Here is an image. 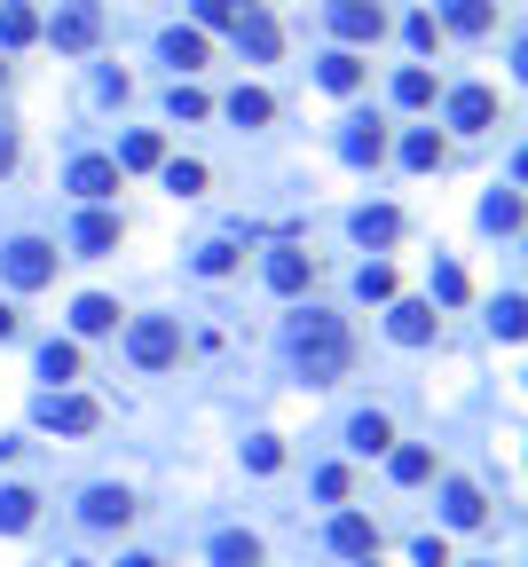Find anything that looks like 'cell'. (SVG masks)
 Segmentation results:
<instances>
[{
  "label": "cell",
  "mask_w": 528,
  "mask_h": 567,
  "mask_svg": "<svg viewBox=\"0 0 528 567\" xmlns=\"http://www.w3.org/2000/svg\"><path fill=\"white\" fill-rule=\"evenodd\" d=\"M0 79H9V63H0Z\"/></svg>",
  "instance_id": "48"
},
{
  "label": "cell",
  "mask_w": 528,
  "mask_h": 567,
  "mask_svg": "<svg viewBox=\"0 0 528 567\" xmlns=\"http://www.w3.org/2000/svg\"><path fill=\"white\" fill-rule=\"evenodd\" d=\"M434 299H442V308L466 299V269H457V260H442V269H434Z\"/></svg>",
  "instance_id": "34"
},
{
  "label": "cell",
  "mask_w": 528,
  "mask_h": 567,
  "mask_svg": "<svg viewBox=\"0 0 528 567\" xmlns=\"http://www.w3.org/2000/svg\"><path fill=\"white\" fill-rule=\"evenodd\" d=\"M332 552H347V559H371V552H379V528L363 520V513H340V520H332Z\"/></svg>",
  "instance_id": "13"
},
{
  "label": "cell",
  "mask_w": 528,
  "mask_h": 567,
  "mask_svg": "<svg viewBox=\"0 0 528 567\" xmlns=\"http://www.w3.org/2000/svg\"><path fill=\"white\" fill-rule=\"evenodd\" d=\"M347 449H355V457H379V449H394V426H386L379 410H363V418L347 426Z\"/></svg>",
  "instance_id": "17"
},
{
  "label": "cell",
  "mask_w": 528,
  "mask_h": 567,
  "mask_svg": "<svg viewBox=\"0 0 528 567\" xmlns=\"http://www.w3.org/2000/svg\"><path fill=\"white\" fill-rule=\"evenodd\" d=\"M167 189H174V197H197V189H206V165H197V158H174V165H167Z\"/></svg>",
  "instance_id": "31"
},
{
  "label": "cell",
  "mask_w": 528,
  "mask_h": 567,
  "mask_svg": "<svg viewBox=\"0 0 528 567\" xmlns=\"http://www.w3.org/2000/svg\"><path fill=\"white\" fill-rule=\"evenodd\" d=\"M119 237H126V229H119V213H87V221L72 229V245H79L87 260H111V252H119Z\"/></svg>",
  "instance_id": "8"
},
{
  "label": "cell",
  "mask_w": 528,
  "mask_h": 567,
  "mask_svg": "<svg viewBox=\"0 0 528 567\" xmlns=\"http://www.w3.org/2000/svg\"><path fill=\"white\" fill-rule=\"evenodd\" d=\"M126 355H135L143 371H167V362H182V331L167 316H143L135 331H126Z\"/></svg>",
  "instance_id": "2"
},
{
  "label": "cell",
  "mask_w": 528,
  "mask_h": 567,
  "mask_svg": "<svg viewBox=\"0 0 528 567\" xmlns=\"http://www.w3.org/2000/svg\"><path fill=\"white\" fill-rule=\"evenodd\" d=\"M316 79H323V87H332V95H355V87H363V56H347V48H332V56H323V63H316Z\"/></svg>",
  "instance_id": "18"
},
{
  "label": "cell",
  "mask_w": 528,
  "mask_h": 567,
  "mask_svg": "<svg viewBox=\"0 0 528 567\" xmlns=\"http://www.w3.org/2000/svg\"><path fill=\"white\" fill-rule=\"evenodd\" d=\"M245 465H253V473H277V465H284V442H269V433L245 442Z\"/></svg>",
  "instance_id": "36"
},
{
  "label": "cell",
  "mask_w": 528,
  "mask_h": 567,
  "mask_svg": "<svg viewBox=\"0 0 528 567\" xmlns=\"http://www.w3.org/2000/svg\"><path fill=\"white\" fill-rule=\"evenodd\" d=\"M111 165H135V174H143V165H158V135H126Z\"/></svg>",
  "instance_id": "32"
},
{
  "label": "cell",
  "mask_w": 528,
  "mask_h": 567,
  "mask_svg": "<svg viewBox=\"0 0 528 567\" xmlns=\"http://www.w3.org/2000/svg\"><path fill=\"white\" fill-rule=\"evenodd\" d=\"M386 331H394L403 347H426V340H434V299H403V308L386 316Z\"/></svg>",
  "instance_id": "10"
},
{
  "label": "cell",
  "mask_w": 528,
  "mask_h": 567,
  "mask_svg": "<svg viewBox=\"0 0 528 567\" xmlns=\"http://www.w3.org/2000/svg\"><path fill=\"white\" fill-rule=\"evenodd\" d=\"M340 150H347L355 165H379V158H386V135H379V119H355V126H347V143H340Z\"/></svg>",
  "instance_id": "22"
},
{
  "label": "cell",
  "mask_w": 528,
  "mask_h": 567,
  "mask_svg": "<svg viewBox=\"0 0 528 567\" xmlns=\"http://www.w3.org/2000/svg\"><path fill=\"white\" fill-rule=\"evenodd\" d=\"M292 362H300V379H308V386L347 379V362H355L347 323H340V316H323V308H300V316H292Z\"/></svg>",
  "instance_id": "1"
},
{
  "label": "cell",
  "mask_w": 528,
  "mask_h": 567,
  "mask_svg": "<svg viewBox=\"0 0 528 567\" xmlns=\"http://www.w3.org/2000/svg\"><path fill=\"white\" fill-rule=\"evenodd\" d=\"M167 56L182 63V72H197V63H206V32H197V24L189 32H167Z\"/></svg>",
  "instance_id": "29"
},
{
  "label": "cell",
  "mask_w": 528,
  "mask_h": 567,
  "mask_svg": "<svg viewBox=\"0 0 528 567\" xmlns=\"http://www.w3.org/2000/svg\"><path fill=\"white\" fill-rule=\"evenodd\" d=\"M48 40H56L63 56L95 48V40H103V9H95V0H63V9H56V24H48Z\"/></svg>",
  "instance_id": "4"
},
{
  "label": "cell",
  "mask_w": 528,
  "mask_h": 567,
  "mask_svg": "<svg viewBox=\"0 0 528 567\" xmlns=\"http://www.w3.org/2000/svg\"><path fill=\"white\" fill-rule=\"evenodd\" d=\"M481 221H489V229H520V197H513V189H498V197L481 206Z\"/></svg>",
  "instance_id": "33"
},
{
  "label": "cell",
  "mask_w": 528,
  "mask_h": 567,
  "mask_svg": "<svg viewBox=\"0 0 528 567\" xmlns=\"http://www.w3.org/2000/svg\"><path fill=\"white\" fill-rule=\"evenodd\" d=\"M403 165H418V174H434V165H442V135H434V126H418V135L403 143Z\"/></svg>",
  "instance_id": "26"
},
{
  "label": "cell",
  "mask_w": 528,
  "mask_h": 567,
  "mask_svg": "<svg viewBox=\"0 0 528 567\" xmlns=\"http://www.w3.org/2000/svg\"><path fill=\"white\" fill-rule=\"evenodd\" d=\"M308 276H316L308 252H269V284H277V292H308Z\"/></svg>",
  "instance_id": "20"
},
{
  "label": "cell",
  "mask_w": 528,
  "mask_h": 567,
  "mask_svg": "<svg viewBox=\"0 0 528 567\" xmlns=\"http://www.w3.org/2000/svg\"><path fill=\"white\" fill-rule=\"evenodd\" d=\"M213 559H221V567H260V544L229 528V537H213Z\"/></svg>",
  "instance_id": "28"
},
{
  "label": "cell",
  "mask_w": 528,
  "mask_h": 567,
  "mask_svg": "<svg viewBox=\"0 0 528 567\" xmlns=\"http://www.w3.org/2000/svg\"><path fill=\"white\" fill-rule=\"evenodd\" d=\"M72 197H87V206L119 197V165H111V158H79V165H72Z\"/></svg>",
  "instance_id": "7"
},
{
  "label": "cell",
  "mask_w": 528,
  "mask_h": 567,
  "mask_svg": "<svg viewBox=\"0 0 528 567\" xmlns=\"http://www.w3.org/2000/svg\"><path fill=\"white\" fill-rule=\"evenodd\" d=\"M237 48H245L253 63H269V56L284 48V32H277V16H260V9H245V16H237Z\"/></svg>",
  "instance_id": "9"
},
{
  "label": "cell",
  "mask_w": 528,
  "mask_h": 567,
  "mask_svg": "<svg viewBox=\"0 0 528 567\" xmlns=\"http://www.w3.org/2000/svg\"><path fill=\"white\" fill-rule=\"evenodd\" d=\"M363 567H379V559H363Z\"/></svg>",
  "instance_id": "49"
},
{
  "label": "cell",
  "mask_w": 528,
  "mask_h": 567,
  "mask_svg": "<svg viewBox=\"0 0 528 567\" xmlns=\"http://www.w3.org/2000/svg\"><path fill=\"white\" fill-rule=\"evenodd\" d=\"M442 24L466 32V40H481V32L498 24V0H442Z\"/></svg>",
  "instance_id": "14"
},
{
  "label": "cell",
  "mask_w": 528,
  "mask_h": 567,
  "mask_svg": "<svg viewBox=\"0 0 528 567\" xmlns=\"http://www.w3.org/2000/svg\"><path fill=\"white\" fill-rule=\"evenodd\" d=\"M9 165H16V135L0 126V174H9Z\"/></svg>",
  "instance_id": "44"
},
{
  "label": "cell",
  "mask_w": 528,
  "mask_h": 567,
  "mask_svg": "<svg viewBox=\"0 0 528 567\" xmlns=\"http://www.w3.org/2000/svg\"><path fill=\"white\" fill-rule=\"evenodd\" d=\"M355 292H363V299H394V269H363Z\"/></svg>",
  "instance_id": "38"
},
{
  "label": "cell",
  "mask_w": 528,
  "mask_h": 567,
  "mask_svg": "<svg viewBox=\"0 0 528 567\" xmlns=\"http://www.w3.org/2000/svg\"><path fill=\"white\" fill-rule=\"evenodd\" d=\"M0 276H9L16 292H40V284L56 276V245H40V237H16L9 252H0Z\"/></svg>",
  "instance_id": "3"
},
{
  "label": "cell",
  "mask_w": 528,
  "mask_h": 567,
  "mask_svg": "<svg viewBox=\"0 0 528 567\" xmlns=\"http://www.w3.org/2000/svg\"><path fill=\"white\" fill-rule=\"evenodd\" d=\"M442 520H450V528H481V520H489L481 489H474V481H450V489H442Z\"/></svg>",
  "instance_id": "12"
},
{
  "label": "cell",
  "mask_w": 528,
  "mask_h": 567,
  "mask_svg": "<svg viewBox=\"0 0 528 567\" xmlns=\"http://www.w3.org/2000/svg\"><path fill=\"white\" fill-rule=\"evenodd\" d=\"M347 489H355V481H347V465H323V473H316V496H323V505H340Z\"/></svg>",
  "instance_id": "37"
},
{
  "label": "cell",
  "mask_w": 528,
  "mask_h": 567,
  "mask_svg": "<svg viewBox=\"0 0 528 567\" xmlns=\"http://www.w3.org/2000/svg\"><path fill=\"white\" fill-rule=\"evenodd\" d=\"M394 103H410V111H418V103H434V72H418V63H410V72L394 79Z\"/></svg>",
  "instance_id": "30"
},
{
  "label": "cell",
  "mask_w": 528,
  "mask_h": 567,
  "mask_svg": "<svg viewBox=\"0 0 528 567\" xmlns=\"http://www.w3.org/2000/svg\"><path fill=\"white\" fill-rule=\"evenodd\" d=\"M119 567H158V559H150V552H126V559H119Z\"/></svg>",
  "instance_id": "46"
},
{
  "label": "cell",
  "mask_w": 528,
  "mask_h": 567,
  "mask_svg": "<svg viewBox=\"0 0 528 567\" xmlns=\"http://www.w3.org/2000/svg\"><path fill=\"white\" fill-rule=\"evenodd\" d=\"M40 379H56V386L79 379V347H72V340H48V347H40Z\"/></svg>",
  "instance_id": "25"
},
{
  "label": "cell",
  "mask_w": 528,
  "mask_h": 567,
  "mask_svg": "<svg viewBox=\"0 0 528 567\" xmlns=\"http://www.w3.org/2000/svg\"><path fill=\"white\" fill-rule=\"evenodd\" d=\"M394 481H403V489L434 481V449H394Z\"/></svg>",
  "instance_id": "27"
},
{
  "label": "cell",
  "mask_w": 528,
  "mask_h": 567,
  "mask_svg": "<svg viewBox=\"0 0 528 567\" xmlns=\"http://www.w3.org/2000/svg\"><path fill=\"white\" fill-rule=\"evenodd\" d=\"M229 119H237V126H269L277 119V95L269 87H237V95H229Z\"/></svg>",
  "instance_id": "19"
},
{
  "label": "cell",
  "mask_w": 528,
  "mask_h": 567,
  "mask_svg": "<svg viewBox=\"0 0 528 567\" xmlns=\"http://www.w3.org/2000/svg\"><path fill=\"white\" fill-rule=\"evenodd\" d=\"M489 323H498L505 340H520V292H505V299H498V316H489Z\"/></svg>",
  "instance_id": "40"
},
{
  "label": "cell",
  "mask_w": 528,
  "mask_h": 567,
  "mask_svg": "<svg viewBox=\"0 0 528 567\" xmlns=\"http://www.w3.org/2000/svg\"><path fill=\"white\" fill-rule=\"evenodd\" d=\"M323 16H332L340 40H379V32H386V9H379V0H332Z\"/></svg>",
  "instance_id": "5"
},
{
  "label": "cell",
  "mask_w": 528,
  "mask_h": 567,
  "mask_svg": "<svg viewBox=\"0 0 528 567\" xmlns=\"http://www.w3.org/2000/svg\"><path fill=\"white\" fill-rule=\"evenodd\" d=\"M245 9H229V0H197V24H237Z\"/></svg>",
  "instance_id": "42"
},
{
  "label": "cell",
  "mask_w": 528,
  "mask_h": 567,
  "mask_svg": "<svg viewBox=\"0 0 528 567\" xmlns=\"http://www.w3.org/2000/svg\"><path fill=\"white\" fill-rule=\"evenodd\" d=\"M229 9H253V0H229Z\"/></svg>",
  "instance_id": "47"
},
{
  "label": "cell",
  "mask_w": 528,
  "mask_h": 567,
  "mask_svg": "<svg viewBox=\"0 0 528 567\" xmlns=\"http://www.w3.org/2000/svg\"><path fill=\"white\" fill-rule=\"evenodd\" d=\"M0 340H16V308H0Z\"/></svg>",
  "instance_id": "45"
},
{
  "label": "cell",
  "mask_w": 528,
  "mask_h": 567,
  "mask_svg": "<svg viewBox=\"0 0 528 567\" xmlns=\"http://www.w3.org/2000/svg\"><path fill=\"white\" fill-rule=\"evenodd\" d=\"M167 111H174V119H206V95H197V87H174Z\"/></svg>",
  "instance_id": "39"
},
{
  "label": "cell",
  "mask_w": 528,
  "mask_h": 567,
  "mask_svg": "<svg viewBox=\"0 0 528 567\" xmlns=\"http://www.w3.org/2000/svg\"><path fill=\"white\" fill-rule=\"evenodd\" d=\"M418 567H450V544L442 537H418Z\"/></svg>",
  "instance_id": "43"
},
{
  "label": "cell",
  "mask_w": 528,
  "mask_h": 567,
  "mask_svg": "<svg viewBox=\"0 0 528 567\" xmlns=\"http://www.w3.org/2000/svg\"><path fill=\"white\" fill-rule=\"evenodd\" d=\"M24 40H40V16L24 0H0V48H24Z\"/></svg>",
  "instance_id": "21"
},
{
  "label": "cell",
  "mask_w": 528,
  "mask_h": 567,
  "mask_svg": "<svg viewBox=\"0 0 528 567\" xmlns=\"http://www.w3.org/2000/svg\"><path fill=\"white\" fill-rule=\"evenodd\" d=\"M434 40H442V24H434V9H418V16H410V48H434Z\"/></svg>",
  "instance_id": "41"
},
{
  "label": "cell",
  "mask_w": 528,
  "mask_h": 567,
  "mask_svg": "<svg viewBox=\"0 0 528 567\" xmlns=\"http://www.w3.org/2000/svg\"><path fill=\"white\" fill-rule=\"evenodd\" d=\"M489 119H498V95H489V87H457V95H450V126H466V135H481Z\"/></svg>",
  "instance_id": "11"
},
{
  "label": "cell",
  "mask_w": 528,
  "mask_h": 567,
  "mask_svg": "<svg viewBox=\"0 0 528 567\" xmlns=\"http://www.w3.org/2000/svg\"><path fill=\"white\" fill-rule=\"evenodd\" d=\"M72 323H79L87 340H95V331H111V323H119V299H103V292H87L79 308H72Z\"/></svg>",
  "instance_id": "24"
},
{
  "label": "cell",
  "mask_w": 528,
  "mask_h": 567,
  "mask_svg": "<svg viewBox=\"0 0 528 567\" xmlns=\"http://www.w3.org/2000/svg\"><path fill=\"white\" fill-rule=\"evenodd\" d=\"M95 528H126V520H135V496H126V489H87V505H79Z\"/></svg>",
  "instance_id": "15"
},
{
  "label": "cell",
  "mask_w": 528,
  "mask_h": 567,
  "mask_svg": "<svg viewBox=\"0 0 528 567\" xmlns=\"http://www.w3.org/2000/svg\"><path fill=\"white\" fill-rule=\"evenodd\" d=\"M394 237H403V213L394 206H363L355 213V245H394Z\"/></svg>",
  "instance_id": "16"
},
{
  "label": "cell",
  "mask_w": 528,
  "mask_h": 567,
  "mask_svg": "<svg viewBox=\"0 0 528 567\" xmlns=\"http://www.w3.org/2000/svg\"><path fill=\"white\" fill-rule=\"evenodd\" d=\"M237 269V245H197V276H229Z\"/></svg>",
  "instance_id": "35"
},
{
  "label": "cell",
  "mask_w": 528,
  "mask_h": 567,
  "mask_svg": "<svg viewBox=\"0 0 528 567\" xmlns=\"http://www.w3.org/2000/svg\"><path fill=\"white\" fill-rule=\"evenodd\" d=\"M40 426H56V433H95V426H103V410H95L87 394H48V403H40Z\"/></svg>",
  "instance_id": "6"
},
{
  "label": "cell",
  "mask_w": 528,
  "mask_h": 567,
  "mask_svg": "<svg viewBox=\"0 0 528 567\" xmlns=\"http://www.w3.org/2000/svg\"><path fill=\"white\" fill-rule=\"evenodd\" d=\"M32 513H40V496H32V489H0V528H9V537H24Z\"/></svg>",
  "instance_id": "23"
}]
</instances>
